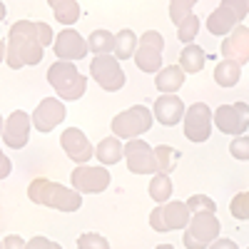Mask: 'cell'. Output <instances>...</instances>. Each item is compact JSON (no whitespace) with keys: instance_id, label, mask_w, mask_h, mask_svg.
I'll list each match as a JSON object with an SVG mask.
<instances>
[{"instance_id":"obj_20","label":"cell","mask_w":249,"mask_h":249,"mask_svg":"<svg viewBox=\"0 0 249 249\" xmlns=\"http://www.w3.org/2000/svg\"><path fill=\"white\" fill-rule=\"evenodd\" d=\"M184 70L179 65H167V68H162L155 77V85L162 95H175L182 85H184Z\"/></svg>"},{"instance_id":"obj_40","label":"cell","mask_w":249,"mask_h":249,"mask_svg":"<svg viewBox=\"0 0 249 249\" xmlns=\"http://www.w3.org/2000/svg\"><path fill=\"white\" fill-rule=\"evenodd\" d=\"M5 50H8V43H3V40H0V60L5 57Z\"/></svg>"},{"instance_id":"obj_14","label":"cell","mask_w":249,"mask_h":249,"mask_svg":"<svg viewBox=\"0 0 249 249\" xmlns=\"http://www.w3.org/2000/svg\"><path fill=\"white\" fill-rule=\"evenodd\" d=\"M219 53H222L224 60L237 62V65L249 62V28L247 25H237L230 35L222 40Z\"/></svg>"},{"instance_id":"obj_41","label":"cell","mask_w":249,"mask_h":249,"mask_svg":"<svg viewBox=\"0 0 249 249\" xmlns=\"http://www.w3.org/2000/svg\"><path fill=\"white\" fill-rule=\"evenodd\" d=\"M155 249H175V247H172V244H157Z\"/></svg>"},{"instance_id":"obj_23","label":"cell","mask_w":249,"mask_h":249,"mask_svg":"<svg viewBox=\"0 0 249 249\" xmlns=\"http://www.w3.org/2000/svg\"><path fill=\"white\" fill-rule=\"evenodd\" d=\"M239 77H242V65H237V62L222 60L214 68V82L222 88H234L239 82Z\"/></svg>"},{"instance_id":"obj_27","label":"cell","mask_w":249,"mask_h":249,"mask_svg":"<svg viewBox=\"0 0 249 249\" xmlns=\"http://www.w3.org/2000/svg\"><path fill=\"white\" fill-rule=\"evenodd\" d=\"M88 48L95 55H110L115 53V35L110 30H95L88 37Z\"/></svg>"},{"instance_id":"obj_15","label":"cell","mask_w":249,"mask_h":249,"mask_svg":"<svg viewBox=\"0 0 249 249\" xmlns=\"http://www.w3.org/2000/svg\"><path fill=\"white\" fill-rule=\"evenodd\" d=\"M30 124H33V120H30L28 112H23V110L10 112V117L5 120L3 142L10 150H23L28 144V137H30Z\"/></svg>"},{"instance_id":"obj_26","label":"cell","mask_w":249,"mask_h":249,"mask_svg":"<svg viewBox=\"0 0 249 249\" xmlns=\"http://www.w3.org/2000/svg\"><path fill=\"white\" fill-rule=\"evenodd\" d=\"M53 13H55V20L62 25H75L80 20V3L77 0H57L53 5Z\"/></svg>"},{"instance_id":"obj_28","label":"cell","mask_w":249,"mask_h":249,"mask_svg":"<svg viewBox=\"0 0 249 249\" xmlns=\"http://www.w3.org/2000/svg\"><path fill=\"white\" fill-rule=\"evenodd\" d=\"M155 157H157V167L162 175H172V170L177 167L179 162V152L172 150L170 144H160V147H155Z\"/></svg>"},{"instance_id":"obj_45","label":"cell","mask_w":249,"mask_h":249,"mask_svg":"<svg viewBox=\"0 0 249 249\" xmlns=\"http://www.w3.org/2000/svg\"><path fill=\"white\" fill-rule=\"evenodd\" d=\"M0 249H3V242H0Z\"/></svg>"},{"instance_id":"obj_22","label":"cell","mask_w":249,"mask_h":249,"mask_svg":"<svg viewBox=\"0 0 249 249\" xmlns=\"http://www.w3.org/2000/svg\"><path fill=\"white\" fill-rule=\"evenodd\" d=\"M95 157L102 162V164H117L122 157H124V144L120 142V137H105L100 144H97V150H95Z\"/></svg>"},{"instance_id":"obj_35","label":"cell","mask_w":249,"mask_h":249,"mask_svg":"<svg viewBox=\"0 0 249 249\" xmlns=\"http://www.w3.org/2000/svg\"><path fill=\"white\" fill-rule=\"evenodd\" d=\"M222 5H227L234 15H237V20L242 23V20L249 15V0H222Z\"/></svg>"},{"instance_id":"obj_38","label":"cell","mask_w":249,"mask_h":249,"mask_svg":"<svg viewBox=\"0 0 249 249\" xmlns=\"http://www.w3.org/2000/svg\"><path fill=\"white\" fill-rule=\"evenodd\" d=\"M10 172H13V162L3 155V150H0V179L10 177Z\"/></svg>"},{"instance_id":"obj_30","label":"cell","mask_w":249,"mask_h":249,"mask_svg":"<svg viewBox=\"0 0 249 249\" xmlns=\"http://www.w3.org/2000/svg\"><path fill=\"white\" fill-rule=\"evenodd\" d=\"M195 5H197V0H170V20L175 25H179L187 15H192Z\"/></svg>"},{"instance_id":"obj_2","label":"cell","mask_w":249,"mask_h":249,"mask_svg":"<svg viewBox=\"0 0 249 249\" xmlns=\"http://www.w3.org/2000/svg\"><path fill=\"white\" fill-rule=\"evenodd\" d=\"M28 197L35 204H43V207H50V210H60V212H77L82 207V197L77 190H68L65 184L50 182L45 177H37L30 182Z\"/></svg>"},{"instance_id":"obj_7","label":"cell","mask_w":249,"mask_h":249,"mask_svg":"<svg viewBox=\"0 0 249 249\" xmlns=\"http://www.w3.org/2000/svg\"><path fill=\"white\" fill-rule=\"evenodd\" d=\"M90 77L107 92L122 90L124 82H127L124 70L120 68V60L115 55H95L90 62Z\"/></svg>"},{"instance_id":"obj_6","label":"cell","mask_w":249,"mask_h":249,"mask_svg":"<svg viewBox=\"0 0 249 249\" xmlns=\"http://www.w3.org/2000/svg\"><path fill=\"white\" fill-rule=\"evenodd\" d=\"M152 120H155V115L150 112V107L135 105L130 110L115 115L112 132H115V137H122V140H135V137L144 135V132L152 127Z\"/></svg>"},{"instance_id":"obj_39","label":"cell","mask_w":249,"mask_h":249,"mask_svg":"<svg viewBox=\"0 0 249 249\" xmlns=\"http://www.w3.org/2000/svg\"><path fill=\"white\" fill-rule=\"evenodd\" d=\"M210 249H239V244L237 242H232V239H214L212 244H210Z\"/></svg>"},{"instance_id":"obj_46","label":"cell","mask_w":249,"mask_h":249,"mask_svg":"<svg viewBox=\"0 0 249 249\" xmlns=\"http://www.w3.org/2000/svg\"><path fill=\"white\" fill-rule=\"evenodd\" d=\"M247 249H249V247H247Z\"/></svg>"},{"instance_id":"obj_36","label":"cell","mask_w":249,"mask_h":249,"mask_svg":"<svg viewBox=\"0 0 249 249\" xmlns=\"http://www.w3.org/2000/svg\"><path fill=\"white\" fill-rule=\"evenodd\" d=\"M25 249H62V247L57 242H50L48 237H33Z\"/></svg>"},{"instance_id":"obj_10","label":"cell","mask_w":249,"mask_h":249,"mask_svg":"<svg viewBox=\"0 0 249 249\" xmlns=\"http://www.w3.org/2000/svg\"><path fill=\"white\" fill-rule=\"evenodd\" d=\"M70 182H72V190H77L80 195H100L110 187V170L77 164L70 175Z\"/></svg>"},{"instance_id":"obj_33","label":"cell","mask_w":249,"mask_h":249,"mask_svg":"<svg viewBox=\"0 0 249 249\" xmlns=\"http://www.w3.org/2000/svg\"><path fill=\"white\" fill-rule=\"evenodd\" d=\"M187 207H190L192 214H197V212H217L214 199L207 197V195H192L190 199H187Z\"/></svg>"},{"instance_id":"obj_42","label":"cell","mask_w":249,"mask_h":249,"mask_svg":"<svg viewBox=\"0 0 249 249\" xmlns=\"http://www.w3.org/2000/svg\"><path fill=\"white\" fill-rule=\"evenodd\" d=\"M3 130H5V120H3V115H0V135H3Z\"/></svg>"},{"instance_id":"obj_1","label":"cell","mask_w":249,"mask_h":249,"mask_svg":"<svg viewBox=\"0 0 249 249\" xmlns=\"http://www.w3.org/2000/svg\"><path fill=\"white\" fill-rule=\"evenodd\" d=\"M55 43L53 28L43 20L37 23H30V20H18V23L10 28L8 35V50H5V60L13 70L20 68H33L43 60V53L48 45Z\"/></svg>"},{"instance_id":"obj_44","label":"cell","mask_w":249,"mask_h":249,"mask_svg":"<svg viewBox=\"0 0 249 249\" xmlns=\"http://www.w3.org/2000/svg\"><path fill=\"white\" fill-rule=\"evenodd\" d=\"M55 3H57V0H48V5H50V8H53V5H55Z\"/></svg>"},{"instance_id":"obj_31","label":"cell","mask_w":249,"mask_h":249,"mask_svg":"<svg viewBox=\"0 0 249 249\" xmlns=\"http://www.w3.org/2000/svg\"><path fill=\"white\" fill-rule=\"evenodd\" d=\"M230 214H232L234 219L249 222V190L234 195V199H232V204H230Z\"/></svg>"},{"instance_id":"obj_13","label":"cell","mask_w":249,"mask_h":249,"mask_svg":"<svg viewBox=\"0 0 249 249\" xmlns=\"http://www.w3.org/2000/svg\"><path fill=\"white\" fill-rule=\"evenodd\" d=\"M88 40L82 37L77 30L72 28H65L53 43V53L57 55V60H65V62H75V60H82L88 55Z\"/></svg>"},{"instance_id":"obj_32","label":"cell","mask_w":249,"mask_h":249,"mask_svg":"<svg viewBox=\"0 0 249 249\" xmlns=\"http://www.w3.org/2000/svg\"><path fill=\"white\" fill-rule=\"evenodd\" d=\"M77 249H110V242L102 237V234L85 232V234L77 237Z\"/></svg>"},{"instance_id":"obj_9","label":"cell","mask_w":249,"mask_h":249,"mask_svg":"<svg viewBox=\"0 0 249 249\" xmlns=\"http://www.w3.org/2000/svg\"><path fill=\"white\" fill-rule=\"evenodd\" d=\"M212 124H214V115H212L210 105L195 102V105H190V110L184 112V137L195 144H202V142L210 140Z\"/></svg>"},{"instance_id":"obj_34","label":"cell","mask_w":249,"mask_h":249,"mask_svg":"<svg viewBox=\"0 0 249 249\" xmlns=\"http://www.w3.org/2000/svg\"><path fill=\"white\" fill-rule=\"evenodd\" d=\"M230 155L234 160H249V137L247 135L234 137V142L230 144Z\"/></svg>"},{"instance_id":"obj_29","label":"cell","mask_w":249,"mask_h":249,"mask_svg":"<svg viewBox=\"0 0 249 249\" xmlns=\"http://www.w3.org/2000/svg\"><path fill=\"white\" fill-rule=\"evenodd\" d=\"M197 33H199V18H197L195 13H192V15H187L182 23L177 25V37H179V43H184V45L195 43Z\"/></svg>"},{"instance_id":"obj_8","label":"cell","mask_w":249,"mask_h":249,"mask_svg":"<svg viewBox=\"0 0 249 249\" xmlns=\"http://www.w3.org/2000/svg\"><path fill=\"white\" fill-rule=\"evenodd\" d=\"M162 50H164V37L157 30L142 33L137 50H135V65L142 72H160L162 70Z\"/></svg>"},{"instance_id":"obj_43","label":"cell","mask_w":249,"mask_h":249,"mask_svg":"<svg viewBox=\"0 0 249 249\" xmlns=\"http://www.w3.org/2000/svg\"><path fill=\"white\" fill-rule=\"evenodd\" d=\"M3 18H5V5L0 3V20H3Z\"/></svg>"},{"instance_id":"obj_21","label":"cell","mask_w":249,"mask_h":249,"mask_svg":"<svg viewBox=\"0 0 249 249\" xmlns=\"http://www.w3.org/2000/svg\"><path fill=\"white\" fill-rule=\"evenodd\" d=\"M204 65H207V53H204L199 45L190 43V45L182 48V53H179V68H182L184 72L197 75V72H202Z\"/></svg>"},{"instance_id":"obj_12","label":"cell","mask_w":249,"mask_h":249,"mask_svg":"<svg viewBox=\"0 0 249 249\" xmlns=\"http://www.w3.org/2000/svg\"><path fill=\"white\" fill-rule=\"evenodd\" d=\"M214 124L224 135H244L249 127V105L247 102H232V105H222L214 110Z\"/></svg>"},{"instance_id":"obj_5","label":"cell","mask_w":249,"mask_h":249,"mask_svg":"<svg viewBox=\"0 0 249 249\" xmlns=\"http://www.w3.org/2000/svg\"><path fill=\"white\" fill-rule=\"evenodd\" d=\"M192 219V212L187 202L170 199L164 204H157L150 212V227L155 232H170V230H184Z\"/></svg>"},{"instance_id":"obj_11","label":"cell","mask_w":249,"mask_h":249,"mask_svg":"<svg viewBox=\"0 0 249 249\" xmlns=\"http://www.w3.org/2000/svg\"><path fill=\"white\" fill-rule=\"evenodd\" d=\"M124 160H127V170L132 175H157V157L155 150L150 147V142L144 140H127L124 144Z\"/></svg>"},{"instance_id":"obj_17","label":"cell","mask_w":249,"mask_h":249,"mask_svg":"<svg viewBox=\"0 0 249 249\" xmlns=\"http://www.w3.org/2000/svg\"><path fill=\"white\" fill-rule=\"evenodd\" d=\"M60 144H62L65 155H68L75 164H88L90 157L95 155L90 140L85 137V132L77 130V127H68L65 132H62V135H60Z\"/></svg>"},{"instance_id":"obj_3","label":"cell","mask_w":249,"mask_h":249,"mask_svg":"<svg viewBox=\"0 0 249 249\" xmlns=\"http://www.w3.org/2000/svg\"><path fill=\"white\" fill-rule=\"evenodd\" d=\"M48 82L53 85V90L60 95V100H80L88 90V77L82 75L72 62L57 60L48 70Z\"/></svg>"},{"instance_id":"obj_24","label":"cell","mask_w":249,"mask_h":249,"mask_svg":"<svg viewBox=\"0 0 249 249\" xmlns=\"http://www.w3.org/2000/svg\"><path fill=\"white\" fill-rule=\"evenodd\" d=\"M137 43H140V37H137L132 30H120V33L115 35V57H117V60H130V57H135Z\"/></svg>"},{"instance_id":"obj_4","label":"cell","mask_w":249,"mask_h":249,"mask_svg":"<svg viewBox=\"0 0 249 249\" xmlns=\"http://www.w3.org/2000/svg\"><path fill=\"white\" fill-rule=\"evenodd\" d=\"M222 224L214 217V212H197L192 214L190 224L184 227V247L187 249H207L217 237H219Z\"/></svg>"},{"instance_id":"obj_18","label":"cell","mask_w":249,"mask_h":249,"mask_svg":"<svg viewBox=\"0 0 249 249\" xmlns=\"http://www.w3.org/2000/svg\"><path fill=\"white\" fill-rule=\"evenodd\" d=\"M184 102L177 95H160L155 100V117L164 127H175L179 120H184Z\"/></svg>"},{"instance_id":"obj_16","label":"cell","mask_w":249,"mask_h":249,"mask_svg":"<svg viewBox=\"0 0 249 249\" xmlns=\"http://www.w3.org/2000/svg\"><path fill=\"white\" fill-rule=\"evenodd\" d=\"M62 120H65V105H62V100L45 97L33 112V127L37 132H53Z\"/></svg>"},{"instance_id":"obj_25","label":"cell","mask_w":249,"mask_h":249,"mask_svg":"<svg viewBox=\"0 0 249 249\" xmlns=\"http://www.w3.org/2000/svg\"><path fill=\"white\" fill-rule=\"evenodd\" d=\"M172 190H175V184H172L170 175H162V172H157V175L150 179V197H152L157 204L170 202V197H172Z\"/></svg>"},{"instance_id":"obj_37","label":"cell","mask_w":249,"mask_h":249,"mask_svg":"<svg viewBox=\"0 0 249 249\" xmlns=\"http://www.w3.org/2000/svg\"><path fill=\"white\" fill-rule=\"evenodd\" d=\"M25 247H28V242L18 234H8L3 239V249H25Z\"/></svg>"},{"instance_id":"obj_19","label":"cell","mask_w":249,"mask_h":249,"mask_svg":"<svg viewBox=\"0 0 249 249\" xmlns=\"http://www.w3.org/2000/svg\"><path fill=\"white\" fill-rule=\"evenodd\" d=\"M239 25L237 15L227 8V5H217V10H212L210 15H207V30H210L212 35H219V37H227L234 28Z\"/></svg>"}]
</instances>
